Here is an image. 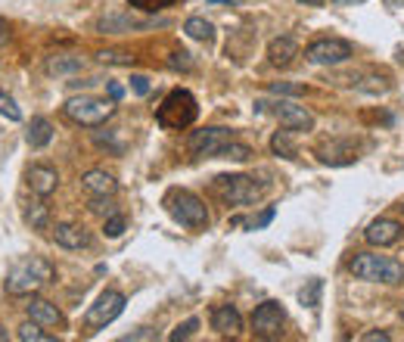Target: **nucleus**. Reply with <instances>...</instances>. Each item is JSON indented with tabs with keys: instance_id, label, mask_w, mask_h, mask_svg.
Returning <instances> with one entry per match:
<instances>
[{
	"instance_id": "nucleus-1",
	"label": "nucleus",
	"mask_w": 404,
	"mask_h": 342,
	"mask_svg": "<svg viewBox=\"0 0 404 342\" xmlns=\"http://www.w3.org/2000/svg\"><path fill=\"white\" fill-rule=\"evenodd\" d=\"M53 264L41 259V255H28V259H22V261H16L10 271H6V280H4V286H6V293L10 295H35L41 286H47L53 280Z\"/></svg>"
},
{
	"instance_id": "nucleus-2",
	"label": "nucleus",
	"mask_w": 404,
	"mask_h": 342,
	"mask_svg": "<svg viewBox=\"0 0 404 342\" xmlns=\"http://www.w3.org/2000/svg\"><path fill=\"white\" fill-rule=\"evenodd\" d=\"M355 280H367V283H404V264L388 259V255H376V252H357L352 264H348Z\"/></svg>"
},
{
	"instance_id": "nucleus-3",
	"label": "nucleus",
	"mask_w": 404,
	"mask_h": 342,
	"mask_svg": "<svg viewBox=\"0 0 404 342\" xmlns=\"http://www.w3.org/2000/svg\"><path fill=\"white\" fill-rule=\"evenodd\" d=\"M196 115H199L196 97H193L190 90H184V88L171 90L168 97L162 100V106L155 109V122H159L165 131H184V128H190V124L196 122Z\"/></svg>"
},
{
	"instance_id": "nucleus-4",
	"label": "nucleus",
	"mask_w": 404,
	"mask_h": 342,
	"mask_svg": "<svg viewBox=\"0 0 404 342\" xmlns=\"http://www.w3.org/2000/svg\"><path fill=\"white\" fill-rule=\"evenodd\" d=\"M165 208L181 228L186 230H208V208L196 193L190 190H171L165 196Z\"/></svg>"
},
{
	"instance_id": "nucleus-5",
	"label": "nucleus",
	"mask_w": 404,
	"mask_h": 342,
	"mask_svg": "<svg viewBox=\"0 0 404 342\" xmlns=\"http://www.w3.org/2000/svg\"><path fill=\"white\" fill-rule=\"evenodd\" d=\"M62 112H66L69 122L81 124V128H100V124L112 119L115 100H100V97H90V93H81V97L66 100Z\"/></svg>"
},
{
	"instance_id": "nucleus-6",
	"label": "nucleus",
	"mask_w": 404,
	"mask_h": 342,
	"mask_svg": "<svg viewBox=\"0 0 404 342\" xmlns=\"http://www.w3.org/2000/svg\"><path fill=\"white\" fill-rule=\"evenodd\" d=\"M215 193L227 202V206H252V202L261 199L264 187L255 184V177H246V175H218Z\"/></svg>"
},
{
	"instance_id": "nucleus-7",
	"label": "nucleus",
	"mask_w": 404,
	"mask_h": 342,
	"mask_svg": "<svg viewBox=\"0 0 404 342\" xmlns=\"http://www.w3.org/2000/svg\"><path fill=\"white\" fill-rule=\"evenodd\" d=\"M255 112H271L274 119H280L283 128H290V131H311L314 128V115H311L305 106L292 103V100H277V103L255 100Z\"/></svg>"
},
{
	"instance_id": "nucleus-8",
	"label": "nucleus",
	"mask_w": 404,
	"mask_h": 342,
	"mask_svg": "<svg viewBox=\"0 0 404 342\" xmlns=\"http://www.w3.org/2000/svg\"><path fill=\"white\" fill-rule=\"evenodd\" d=\"M305 59L311 66H342L352 59V44L342 37H317L305 47Z\"/></svg>"
},
{
	"instance_id": "nucleus-9",
	"label": "nucleus",
	"mask_w": 404,
	"mask_h": 342,
	"mask_svg": "<svg viewBox=\"0 0 404 342\" xmlns=\"http://www.w3.org/2000/svg\"><path fill=\"white\" fill-rule=\"evenodd\" d=\"M230 140H233V131H227V128H202V131H193L190 134L186 150L196 155V159H218Z\"/></svg>"
},
{
	"instance_id": "nucleus-10",
	"label": "nucleus",
	"mask_w": 404,
	"mask_h": 342,
	"mask_svg": "<svg viewBox=\"0 0 404 342\" xmlns=\"http://www.w3.org/2000/svg\"><path fill=\"white\" fill-rule=\"evenodd\" d=\"M283 324H286V311L274 299L261 302V305L255 308V314H252V333H255V339H280Z\"/></svg>"
},
{
	"instance_id": "nucleus-11",
	"label": "nucleus",
	"mask_w": 404,
	"mask_h": 342,
	"mask_svg": "<svg viewBox=\"0 0 404 342\" xmlns=\"http://www.w3.org/2000/svg\"><path fill=\"white\" fill-rule=\"evenodd\" d=\"M121 311H124V295H121L119 290H106V293L90 305L88 314H84V326H88V330H100V326L112 324L115 317L121 314Z\"/></svg>"
},
{
	"instance_id": "nucleus-12",
	"label": "nucleus",
	"mask_w": 404,
	"mask_h": 342,
	"mask_svg": "<svg viewBox=\"0 0 404 342\" xmlns=\"http://www.w3.org/2000/svg\"><path fill=\"white\" fill-rule=\"evenodd\" d=\"M153 25H165V19H137L131 13H109L97 22V31H103V35H121V31L153 28Z\"/></svg>"
},
{
	"instance_id": "nucleus-13",
	"label": "nucleus",
	"mask_w": 404,
	"mask_h": 342,
	"mask_svg": "<svg viewBox=\"0 0 404 342\" xmlns=\"http://www.w3.org/2000/svg\"><path fill=\"white\" fill-rule=\"evenodd\" d=\"M404 237V224L395 221V218H376V221L367 224V230H364V240H367L370 246H395L398 240Z\"/></svg>"
},
{
	"instance_id": "nucleus-14",
	"label": "nucleus",
	"mask_w": 404,
	"mask_h": 342,
	"mask_svg": "<svg viewBox=\"0 0 404 342\" xmlns=\"http://www.w3.org/2000/svg\"><path fill=\"white\" fill-rule=\"evenodd\" d=\"M317 159L323 165H352L357 159V146L355 140H330V143L317 146Z\"/></svg>"
},
{
	"instance_id": "nucleus-15",
	"label": "nucleus",
	"mask_w": 404,
	"mask_h": 342,
	"mask_svg": "<svg viewBox=\"0 0 404 342\" xmlns=\"http://www.w3.org/2000/svg\"><path fill=\"white\" fill-rule=\"evenodd\" d=\"M28 317L35 324H41V326H50V330H66V317H62V311L53 305V302H47V299H31L28 305Z\"/></svg>"
},
{
	"instance_id": "nucleus-16",
	"label": "nucleus",
	"mask_w": 404,
	"mask_h": 342,
	"mask_svg": "<svg viewBox=\"0 0 404 342\" xmlns=\"http://www.w3.org/2000/svg\"><path fill=\"white\" fill-rule=\"evenodd\" d=\"M212 330L218 336H239L243 333V314L233 305H218L212 308Z\"/></svg>"
},
{
	"instance_id": "nucleus-17",
	"label": "nucleus",
	"mask_w": 404,
	"mask_h": 342,
	"mask_svg": "<svg viewBox=\"0 0 404 342\" xmlns=\"http://www.w3.org/2000/svg\"><path fill=\"white\" fill-rule=\"evenodd\" d=\"M25 181L35 196H50L59 187V175H57V168H50V165H31L25 171Z\"/></svg>"
},
{
	"instance_id": "nucleus-18",
	"label": "nucleus",
	"mask_w": 404,
	"mask_h": 342,
	"mask_svg": "<svg viewBox=\"0 0 404 342\" xmlns=\"http://www.w3.org/2000/svg\"><path fill=\"white\" fill-rule=\"evenodd\" d=\"M81 187H84V193H90V196H115L119 181L103 168H90L81 175Z\"/></svg>"
},
{
	"instance_id": "nucleus-19",
	"label": "nucleus",
	"mask_w": 404,
	"mask_h": 342,
	"mask_svg": "<svg viewBox=\"0 0 404 342\" xmlns=\"http://www.w3.org/2000/svg\"><path fill=\"white\" fill-rule=\"evenodd\" d=\"M53 240L57 246L62 249H88L90 246V233L81 228V224H72V221H62L53 228Z\"/></svg>"
},
{
	"instance_id": "nucleus-20",
	"label": "nucleus",
	"mask_w": 404,
	"mask_h": 342,
	"mask_svg": "<svg viewBox=\"0 0 404 342\" xmlns=\"http://www.w3.org/2000/svg\"><path fill=\"white\" fill-rule=\"evenodd\" d=\"M352 84H355L357 90H364V93H373V97H379V93H388V90L395 88V84H392V75H388V72H376V69H367V72L355 75Z\"/></svg>"
},
{
	"instance_id": "nucleus-21",
	"label": "nucleus",
	"mask_w": 404,
	"mask_h": 342,
	"mask_svg": "<svg viewBox=\"0 0 404 342\" xmlns=\"http://www.w3.org/2000/svg\"><path fill=\"white\" fill-rule=\"evenodd\" d=\"M299 57V44L292 41V37H274V41L268 44V59H271V66H277V69H286V66H292V59Z\"/></svg>"
},
{
	"instance_id": "nucleus-22",
	"label": "nucleus",
	"mask_w": 404,
	"mask_h": 342,
	"mask_svg": "<svg viewBox=\"0 0 404 342\" xmlns=\"http://www.w3.org/2000/svg\"><path fill=\"white\" fill-rule=\"evenodd\" d=\"M84 69V57H75V53H57L44 62V72L47 75H72Z\"/></svg>"
},
{
	"instance_id": "nucleus-23",
	"label": "nucleus",
	"mask_w": 404,
	"mask_h": 342,
	"mask_svg": "<svg viewBox=\"0 0 404 342\" xmlns=\"http://www.w3.org/2000/svg\"><path fill=\"white\" fill-rule=\"evenodd\" d=\"M28 146L31 150H41V146H47L53 140V124L44 119V115H37V119H31L28 124Z\"/></svg>"
},
{
	"instance_id": "nucleus-24",
	"label": "nucleus",
	"mask_w": 404,
	"mask_h": 342,
	"mask_svg": "<svg viewBox=\"0 0 404 342\" xmlns=\"http://www.w3.org/2000/svg\"><path fill=\"white\" fill-rule=\"evenodd\" d=\"M184 31L193 37V41H202V44L215 41V25H212V22H206L202 16H190V19L184 22Z\"/></svg>"
},
{
	"instance_id": "nucleus-25",
	"label": "nucleus",
	"mask_w": 404,
	"mask_h": 342,
	"mask_svg": "<svg viewBox=\"0 0 404 342\" xmlns=\"http://www.w3.org/2000/svg\"><path fill=\"white\" fill-rule=\"evenodd\" d=\"M41 199H44V196H41ZM41 199L28 202V206H25V212H22V218H25V224H31V228H35V230H44L47 224H50V208H47Z\"/></svg>"
},
{
	"instance_id": "nucleus-26",
	"label": "nucleus",
	"mask_w": 404,
	"mask_h": 342,
	"mask_svg": "<svg viewBox=\"0 0 404 342\" xmlns=\"http://www.w3.org/2000/svg\"><path fill=\"white\" fill-rule=\"evenodd\" d=\"M271 153L283 155V159H295V155H299V150H295V143H292V137H290V128L277 131V134L271 137Z\"/></svg>"
},
{
	"instance_id": "nucleus-27",
	"label": "nucleus",
	"mask_w": 404,
	"mask_h": 342,
	"mask_svg": "<svg viewBox=\"0 0 404 342\" xmlns=\"http://www.w3.org/2000/svg\"><path fill=\"white\" fill-rule=\"evenodd\" d=\"M16 339L19 342H53L57 336H53V333H44V326L41 324H22L19 330H16Z\"/></svg>"
},
{
	"instance_id": "nucleus-28",
	"label": "nucleus",
	"mask_w": 404,
	"mask_h": 342,
	"mask_svg": "<svg viewBox=\"0 0 404 342\" xmlns=\"http://www.w3.org/2000/svg\"><path fill=\"white\" fill-rule=\"evenodd\" d=\"M321 290H323V280H308L305 286H302V293H299V302L302 305H308V308H317L321 305Z\"/></svg>"
},
{
	"instance_id": "nucleus-29",
	"label": "nucleus",
	"mask_w": 404,
	"mask_h": 342,
	"mask_svg": "<svg viewBox=\"0 0 404 342\" xmlns=\"http://www.w3.org/2000/svg\"><path fill=\"white\" fill-rule=\"evenodd\" d=\"M218 159H233V162H246V159H252V146H246V143H239L237 137L230 140L227 146L221 150V155Z\"/></svg>"
},
{
	"instance_id": "nucleus-30",
	"label": "nucleus",
	"mask_w": 404,
	"mask_h": 342,
	"mask_svg": "<svg viewBox=\"0 0 404 342\" xmlns=\"http://www.w3.org/2000/svg\"><path fill=\"white\" fill-rule=\"evenodd\" d=\"M0 115H6L10 122H19L22 119V109L16 106V100L10 97V93H4V90H0Z\"/></svg>"
},
{
	"instance_id": "nucleus-31",
	"label": "nucleus",
	"mask_w": 404,
	"mask_h": 342,
	"mask_svg": "<svg viewBox=\"0 0 404 342\" xmlns=\"http://www.w3.org/2000/svg\"><path fill=\"white\" fill-rule=\"evenodd\" d=\"M100 62H106V66H131L134 57H131V53H121V50H103L100 53Z\"/></svg>"
},
{
	"instance_id": "nucleus-32",
	"label": "nucleus",
	"mask_w": 404,
	"mask_h": 342,
	"mask_svg": "<svg viewBox=\"0 0 404 342\" xmlns=\"http://www.w3.org/2000/svg\"><path fill=\"white\" fill-rule=\"evenodd\" d=\"M196 326H199V317H190V321H184V324H177L174 326V333H171V342H181V339H190L193 333H196Z\"/></svg>"
},
{
	"instance_id": "nucleus-33",
	"label": "nucleus",
	"mask_w": 404,
	"mask_h": 342,
	"mask_svg": "<svg viewBox=\"0 0 404 342\" xmlns=\"http://www.w3.org/2000/svg\"><path fill=\"white\" fill-rule=\"evenodd\" d=\"M268 90H271V93H277V97H299V93H305V84H290V81H280V84H271Z\"/></svg>"
},
{
	"instance_id": "nucleus-34",
	"label": "nucleus",
	"mask_w": 404,
	"mask_h": 342,
	"mask_svg": "<svg viewBox=\"0 0 404 342\" xmlns=\"http://www.w3.org/2000/svg\"><path fill=\"white\" fill-rule=\"evenodd\" d=\"M124 228H128V221H124V215H109L106 218V228H103V233H106V237H121V233H124Z\"/></svg>"
},
{
	"instance_id": "nucleus-35",
	"label": "nucleus",
	"mask_w": 404,
	"mask_h": 342,
	"mask_svg": "<svg viewBox=\"0 0 404 342\" xmlns=\"http://www.w3.org/2000/svg\"><path fill=\"white\" fill-rule=\"evenodd\" d=\"M131 6H137V10H146V13H155V10H165V6L177 4V0H128Z\"/></svg>"
},
{
	"instance_id": "nucleus-36",
	"label": "nucleus",
	"mask_w": 404,
	"mask_h": 342,
	"mask_svg": "<svg viewBox=\"0 0 404 342\" xmlns=\"http://www.w3.org/2000/svg\"><path fill=\"white\" fill-rule=\"evenodd\" d=\"M168 66L171 69H181V72H190L193 59H190V53H186V50H174V53H171V59H168Z\"/></svg>"
},
{
	"instance_id": "nucleus-37",
	"label": "nucleus",
	"mask_w": 404,
	"mask_h": 342,
	"mask_svg": "<svg viewBox=\"0 0 404 342\" xmlns=\"http://www.w3.org/2000/svg\"><path fill=\"white\" fill-rule=\"evenodd\" d=\"M93 140H97V146H106V150H112L115 155H121V150H124L121 143H115L112 131H106V134H103V131H97V137H93Z\"/></svg>"
},
{
	"instance_id": "nucleus-38",
	"label": "nucleus",
	"mask_w": 404,
	"mask_h": 342,
	"mask_svg": "<svg viewBox=\"0 0 404 342\" xmlns=\"http://www.w3.org/2000/svg\"><path fill=\"white\" fill-rule=\"evenodd\" d=\"M88 208H90V212H97V215H103V212L109 215V212H112V202H109V196H93Z\"/></svg>"
},
{
	"instance_id": "nucleus-39",
	"label": "nucleus",
	"mask_w": 404,
	"mask_h": 342,
	"mask_svg": "<svg viewBox=\"0 0 404 342\" xmlns=\"http://www.w3.org/2000/svg\"><path fill=\"white\" fill-rule=\"evenodd\" d=\"M271 221H274V208H271V206H268V208H264V212H261L259 218H255V221H252V224H249V228H252V230H261V228H268V224H271Z\"/></svg>"
},
{
	"instance_id": "nucleus-40",
	"label": "nucleus",
	"mask_w": 404,
	"mask_h": 342,
	"mask_svg": "<svg viewBox=\"0 0 404 342\" xmlns=\"http://www.w3.org/2000/svg\"><path fill=\"white\" fill-rule=\"evenodd\" d=\"M131 88H134V93H140V97H146V93H150V78L131 75Z\"/></svg>"
},
{
	"instance_id": "nucleus-41",
	"label": "nucleus",
	"mask_w": 404,
	"mask_h": 342,
	"mask_svg": "<svg viewBox=\"0 0 404 342\" xmlns=\"http://www.w3.org/2000/svg\"><path fill=\"white\" fill-rule=\"evenodd\" d=\"M392 336H388L386 330H370V333H364L361 336V342H388Z\"/></svg>"
},
{
	"instance_id": "nucleus-42",
	"label": "nucleus",
	"mask_w": 404,
	"mask_h": 342,
	"mask_svg": "<svg viewBox=\"0 0 404 342\" xmlns=\"http://www.w3.org/2000/svg\"><path fill=\"white\" fill-rule=\"evenodd\" d=\"M124 97V88L119 81H109V100H115V103H119V100Z\"/></svg>"
},
{
	"instance_id": "nucleus-43",
	"label": "nucleus",
	"mask_w": 404,
	"mask_h": 342,
	"mask_svg": "<svg viewBox=\"0 0 404 342\" xmlns=\"http://www.w3.org/2000/svg\"><path fill=\"white\" fill-rule=\"evenodd\" d=\"M131 339H155V333H150V330H137V333H128V336H124V342H131Z\"/></svg>"
},
{
	"instance_id": "nucleus-44",
	"label": "nucleus",
	"mask_w": 404,
	"mask_h": 342,
	"mask_svg": "<svg viewBox=\"0 0 404 342\" xmlns=\"http://www.w3.org/2000/svg\"><path fill=\"white\" fill-rule=\"evenodd\" d=\"M6 41H10V25L0 19V44H6Z\"/></svg>"
},
{
	"instance_id": "nucleus-45",
	"label": "nucleus",
	"mask_w": 404,
	"mask_h": 342,
	"mask_svg": "<svg viewBox=\"0 0 404 342\" xmlns=\"http://www.w3.org/2000/svg\"><path fill=\"white\" fill-rule=\"evenodd\" d=\"M333 4H339V6H355V4H364V0H333Z\"/></svg>"
},
{
	"instance_id": "nucleus-46",
	"label": "nucleus",
	"mask_w": 404,
	"mask_h": 342,
	"mask_svg": "<svg viewBox=\"0 0 404 342\" xmlns=\"http://www.w3.org/2000/svg\"><path fill=\"white\" fill-rule=\"evenodd\" d=\"M386 6H392V10H398V6H404V0H386Z\"/></svg>"
},
{
	"instance_id": "nucleus-47",
	"label": "nucleus",
	"mask_w": 404,
	"mask_h": 342,
	"mask_svg": "<svg viewBox=\"0 0 404 342\" xmlns=\"http://www.w3.org/2000/svg\"><path fill=\"white\" fill-rule=\"evenodd\" d=\"M299 4H305V6H323V0H299Z\"/></svg>"
},
{
	"instance_id": "nucleus-48",
	"label": "nucleus",
	"mask_w": 404,
	"mask_h": 342,
	"mask_svg": "<svg viewBox=\"0 0 404 342\" xmlns=\"http://www.w3.org/2000/svg\"><path fill=\"white\" fill-rule=\"evenodd\" d=\"M0 342H6V326L0 324Z\"/></svg>"
},
{
	"instance_id": "nucleus-49",
	"label": "nucleus",
	"mask_w": 404,
	"mask_h": 342,
	"mask_svg": "<svg viewBox=\"0 0 404 342\" xmlns=\"http://www.w3.org/2000/svg\"><path fill=\"white\" fill-rule=\"evenodd\" d=\"M401 317H404V302H401Z\"/></svg>"
},
{
	"instance_id": "nucleus-50",
	"label": "nucleus",
	"mask_w": 404,
	"mask_h": 342,
	"mask_svg": "<svg viewBox=\"0 0 404 342\" xmlns=\"http://www.w3.org/2000/svg\"><path fill=\"white\" fill-rule=\"evenodd\" d=\"M401 212H404V199H401Z\"/></svg>"
}]
</instances>
